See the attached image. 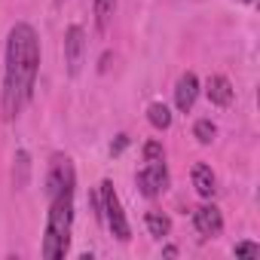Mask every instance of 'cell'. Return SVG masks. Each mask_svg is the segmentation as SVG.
<instances>
[{
	"label": "cell",
	"instance_id": "1",
	"mask_svg": "<svg viewBox=\"0 0 260 260\" xmlns=\"http://www.w3.org/2000/svg\"><path fill=\"white\" fill-rule=\"evenodd\" d=\"M40 71V40L28 22L13 25L7 40V71H4V113L13 119L28 104Z\"/></svg>",
	"mask_w": 260,
	"mask_h": 260
},
{
	"label": "cell",
	"instance_id": "2",
	"mask_svg": "<svg viewBox=\"0 0 260 260\" xmlns=\"http://www.w3.org/2000/svg\"><path fill=\"white\" fill-rule=\"evenodd\" d=\"M71 226H74V187H64L55 196H49V214H46V233H43L46 260H61L68 254Z\"/></svg>",
	"mask_w": 260,
	"mask_h": 260
},
{
	"label": "cell",
	"instance_id": "3",
	"mask_svg": "<svg viewBox=\"0 0 260 260\" xmlns=\"http://www.w3.org/2000/svg\"><path fill=\"white\" fill-rule=\"evenodd\" d=\"M101 217L107 220V230L119 239V242H128L132 239V230H128V220H125V211L119 205V196L113 190L110 181L101 184Z\"/></svg>",
	"mask_w": 260,
	"mask_h": 260
},
{
	"label": "cell",
	"instance_id": "4",
	"mask_svg": "<svg viewBox=\"0 0 260 260\" xmlns=\"http://www.w3.org/2000/svg\"><path fill=\"white\" fill-rule=\"evenodd\" d=\"M64 187H77V172L68 156H52L49 175H46V196H55Z\"/></svg>",
	"mask_w": 260,
	"mask_h": 260
},
{
	"label": "cell",
	"instance_id": "5",
	"mask_svg": "<svg viewBox=\"0 0 260 260\" xmlns=\"http://www.w3.org/2000/svg\"><path fill=\"white\" fill-rule=\"evenodd\" d=\"M138 187H141V193H144L147 199L166 193V187H169V169H166V159H159V162H147V166L138 172Z\"/></svg>",
	"mask_w": 260,
	"mask_h": 260
},
{
	"label": "cell",
	"instance_id": "6",
	"mask_svg": "<svg viewBox=\"0 0 260 260\" xmlns=\"http://www.w3.org/2000/svg\"><path fill=\"white\" fill-rule=\"evenodd\" d=\"M83 58H86V34H83L80 25H71L64 31V61H68V74L71 77L80 74Z\"/></svg>",
	"mask_w": 260,
	"mask_h": 260
},
{
	"label": "cell",
	"instance_id": "7",
	"mask_svg": "<svg viewBox=\"0 0 260 260\" xmlns=\"http://www.w3.org/2000/svg\"><path fill=\"white\" fill-rule=\"evenodd\" d=\"M193 223L202 236H220L223 230V217H220V208L217 205H199L193 211Z\"/></svg>",
	"mask_w": 260,
	"mask_h": 260
},
{
	"label": "cell",
	"instance_id": "8",
	"mask_svg": "<svg viewBox=\"0 0 260 260\" xmlns=\"http://www.w3.org/2000/svg\"><path fill=\"white\" fill-rule=\"evenodd\" d=\"M196 95H199V80H196V74H184V77L178 80V86H175V104H178V110L187 113V110L196 104Z\"/></svg>",
	"mask_w": 260,
	"mask_h": 260
},
{
	"label": "cell",
	"instance_id": "9",
	"mask_svg": "<svg viewBox=\"0 0 260 260\" xmlns=\"http://www.w3.org/2000/svg\"><path fill=\"white\" fill-rule=\"evenodd\" d=\"M205 92H208V101H211V104H217V107H226V104L233 101V86H230V80H226V77H220V74L208 77Z\"/></svg>",
	"mask_w": 260,
	"mask_h": 260
},
{
	"label": "cell",
	"instance_id": "10",
	"mask_svg": "<svg viewBox=\"0 0 260 260\" xmlns=\"http://www.w3.org/2000/svg\"><path fill=\"white\" fill-rule=\"evenodd\" d=\"M193 187H196V193L199 196H214V190H217V178H214V172H211V166H205V162H196L193 166Z\"/></svg>",
	"mask_w": 260,
	"mask_h": 260
},
{
	"label": "cell",
	"instance_id": "11",
	"mask_svg": "<svg viewBox=\"0 0 260 260\" xmlns=\"http://www.w3.org/2000/svg\"><path fill=\"white\" fill-rule=\"evenodd\" d=\"M147 119H150L153 128H169V125H172V110H169L162 101H153V104L147 107Z\"/></svg>",
	"mask_w": 260,
	"mask_h": 260
},
{
	"label": "cell",
	"instance_id": "12",
	"mask_svg": "<svg viewBox=\"0 0 260 260\" xmlns=\"http://www.w3.org/2000/svg\"><path fill=\"white\" fill-rule=\"evenodd\" d=\"M144 223H147V230H150V236H156V239H162V236H169V230H172V220H169L166 214H159V211H147V217H144Z\"/></svg>",
	"mask_w": 260,
	"mask_h": 260
},
{
	"label": "cell",
	"instance_id": "13",
	"mask_svg": "<svg viewBox=\"0 0 260 260\" xmlns=\"http://www.w3.org/2000/svg\"><path fill=\"white\" fill-rule=\"evenodd\" d=\"M113 10H116V0H95V25H98V31H107V25L113 19Z\"/></svg>",
	"mask_w": 260,
	"mask_h": 260
},
{
	"label": "cell",
	"instance_id": "14",
	"mask_svg": "<svg viewBox=\"0 0 260 260\" xmlns=\"http://www.w3.org/2000/svg\"><path fill=\"white\" fill-rule=\"evenodd\" d=\"M28 175H31V156L25 150L16 153V169H13V178H16V187H25L28 184Z\"/></svg>",
	"mask_w": 260,
	"mask_h": 260
},
{
	"label": "cell",
	"instance_id": "15",
	"mask_svg": "<svg viewBox=\"0 0 260 260\" xmlns=\"http://www.w3.org/2000/svg\"><path fill=\"white\" fill-rule=\"evenodd\" d=\"M193 135H196V141H199V144H211V141H214V135H217V128H214V122H211V119H199V122L193 125Z\"/></svg>",
	"mask_w": 260,
	"mask_h": 260
},
{
	"label": "cell",
	"instance_id": "16",
	"mask_svg": "<svg viewBox=\"0 0 260 260\" xmlns=\"http://www.w3.org/2000/svg\"><path fill=\"white\" fill-rule=\"evenodd\" d=\"M159 159H166L162 144H159V141H147V144H144V162H159Z\"/></svg>",
	"mask_w": 260,
	"mask_h": 260
},
{
	"label": "cell",
	"instance_id": "17",
	"mask_svg": "<svg viewBox=\"0 0 260 260\" xmlns=\"http://www.w3.org/2000/svg\"><path fill=\"white\" fill-rule=\"evenodd\" d=\"M236 257H260V245H254V242H236Z\"/></svg>",
	"mask_w": 260,
	"mask_h": 260
},
{
	"label": "cell",
	"instance_id": "18",
	"mask_svg": "<svg viewBox=\"0 0 260 260\" xmlns=\"http://www.w3.org/2000/svg\"><path fill=\"white\" fill-rule=\"evenodd\" d=\"M125 147H128V138H125V135H119V138H116V144H113L110 150H113V156H116V153H122Z\"/></svg>",
	"mask_w": 260,
	"mask_h": 260
},
{
	"label": "cell",
	"instance_id": "19",
	"mask_svg": "<svg viewBox=\"0 0 260 260\" xmlns=\"http://www.w3.org/2000/svg\"><path fill=\"white\" fill-rule=\"evenodd\" d=\"M162 254H166V257H178V248H175V245H169V248H166Z\"/></svg>",
	"mask_w": 260,
	"mask_h": 260
},
{
	"label": "cell",
	"instance_id": "20",
	"mask_svg": "<svg viewBox=\"0 0 260 260\" xmlns=\"http://www.w3.org/2000/svg\"><path fill=\"white\" fill-rule=\"evenodd\" d=\"M58 4H61V0H58Z\"/></svg>",
	"mask_w": 260,
	"mask_h": 260
}]
</instances>
